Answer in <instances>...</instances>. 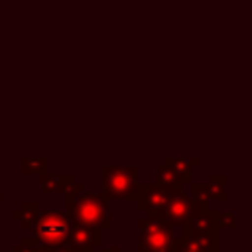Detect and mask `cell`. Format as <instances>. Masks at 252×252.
<instances>
[{
	"instance_id": "obj_4",
	"label": "cell",
	"mask_w": 252,
	"mask_h": 252,
	"mask_svg": "<svg viewBox=\"0 0 252 252\" xmlns=\"http://www.w3.org/2000/svg\"><path fill=\"white\" fill-rule=\"evenodd\" d=\"M102 187L108 199H116V201L136 199L138 193L136 169H104Z\"/></svg>"
},
{
	"instance_id": "obj_16",
	"label": "cell",
	"mask_w": 252,
	"mask_h": 252,
	"mask_svg": "<svg viewBox=\"0 0 252 252\" xmlns=\"http://www.w3.org/2000/svg\"><path fill=\"white\" fill-rule=\"evenodd\" d=\"M0 201H2V195H0Z\"/></svg>"
},
{
	"instance_id": "obj_1",
	"label": "cell",
	"mask_w": 252,
	"mask_h": 252,
	"mask_svg": "<svg viewBox=\"0 0 252 252\" xmlns=\"http://www.w3.org/2000/svg\"><path fill=\"white\" fill-rule=\"evenodd\" d=\"M67 215L73 220L98 230H106L112 224L106 199L102 195L85 193L81 185H75L71 191H67Z\"/></svg>"
},
{
	"instance_id": "obj_2",
	"label": "cell",
	"mask_w": 252,
	"mask_h": 252,
	"mask_svg": "<svg viewBox=\"0 0 252 252\" xmlns=\"http://www.w3.org/2000/svg\"><path fill=\"white\" fill-rule=\"evenodd\" d=\"M69 232H71V217L63 211H39L33 226H32V234L24 236L22 242L24 244H47L53 248H59L63 244H67L69 240Z\"/></svg>"
},
{
	"instance_id": "obj_3",
	"label": "cell",
	"mask_w": 252,
	"mask_h": 252,
	"mask_svg": "<svg viewBox=\"0 0 252 252\" xmlns=\"http://www.w3.org/2000/svg\"><path fill=\"white\" fill-rule=\"evenodd\" d=\"M138 228L140 238L136 252H175V226L158 217L156 213H148V219L138 220Z\"/></svg>"
},
{
	"instance_id": "obj_6",
	"label": "cell",
	"mask_w": 252,
	"mask_h": 252,
	"mask_svg": "<svg viewBox=\"0 0 252 252\" xmlns=\"http://www.w3.org/2000/svg\"><path fill=\"white\" fill-rule=\"evenodd\" d=\"M173 191H175L173 185H165V183H158V185H152V187H142L136 193L138 209L148 211V213H158L167 205Z\"/></svg>"
},
{
	"instance_id": "obj_5",
	"label": "cell",
	"mask_w": 252,
	"mask_h": 252,
	"mask_svg": "<svg viewBox=\"0 0 252 252\" xmlns=\"http://www.w3.org/2000/svg\"><path fill=\"white\" fill-rule=\"evenodd\" d=\"M158 217H161L163 220H167L169 224L177 226V224H187L191 215H193V201L179 189H175L167 201V205L156 213Z\"/></svg>"
},
{
	"instance_id": "obj_15",
	"label": "cell",
	"mask_w": 252,
	"mask_h": 252,
	"mask_svg": "<svg viewBox=\"0 0 252 252\" xmlns=\"http://www.w3.org/2000/svg\"><path fill=\"white\" fill-rule=\"evenodd\" d=\"M102 252H120V248L118 246H110V248H104Z\"/></svg>"
},
{
	"instance_id": "obj_7",
	"label": "cell",
	"mask_w": 252,
	"mask_h": 252,
	"mask_svg": "<svg viewBox=\"0 0 252 252\" xmlns=\"http://www.w3.org/2000/svg\"><path fill=\"white\" fill-rule=\"evenodd\" d=\"M67 244L77 246V248H89L94 250L96 246L102 244V230L87 226L83 222H77L71 219V232H69V240Z\"/></svg>"
},
{
	"instance_id": "obj_8",
	"label": "cell",
	"mask_w": 252,
	"mask_h": 252,
	"mask_svg": "<svg viewBox=\"0 0 252 252\" xmlns=\"http://www.w3.org/2000/svg\"><path fill=\"white\" fill-rule=\"evenodd\" d=\"M181 236L193 242L201 252H219V234L215 232H205V230H193L189 226H181Z\"/></svg>"
},
{
	"instance_id": "obj_11",
	"label": "cell",
	"mask_w": 252,
	"mask_h": 252,
	"mask_svg": "<svg viewBox=\"0 0 252 252\" xmlns=\"http://www.w3.org/2000/svg\"><path fill=\"white\" fill-rule=\"evenodd\" d=\"M219 224H220V228H224V226H228V228H236V219H234V215H232L230 211H226V213H219Z\"/></svg>"
},
{
	"instance_id": "obj_14",
	"label": "cell",
	"mask_w": 252,
	"mask_h": 252,
	"mask_svg": "<svg viewBox=\"0 0 252 252\" xmlns=\"http://www.w3.org/2000/svg\"><path fill=\"white\" fill-rule=\"evenodd\" d=\"M53 250H55L53 246H47V244H41V242L35 244V252H53Z\"/></svg>"
},
{
	"instance_id": "obj_10",
	"label": "cell",
	"mask_w": 252,
	"mask_h": 252,
	"mask_svg": "<svg viewBox=\"0 0 252 252\" xmlns=\"http://www.w3.org/2000/svg\"><path fill=\"white\" fill-rule=\"evenodd\" d=\"M175 252H201L193 242H189L187 238L183 236H177V246H175Z\"/></svg>"
},
{
	"instance_id": "obj_13",
	"label": "cell",
	"mask_w": 252,
	"mask_h": 252,
	"mask_svg": "<svg viewBox=\"0 0 252 252\" xmlns=\"http://www.w3.org/2000/svg\"><path fill=\"white\" fill-rule=\"evenodd\" d=\"M12 252H35V244H24V242H20V244L12 246Z\"/></svg>"
},
{
	"instance_id": "obj_12",
	"label": "cell",
	"mask_w": 252,
	"mask_h": 252,
	"mask_svg": "<svg viewBox=\"0 0 252 252\" xmlns=\"http://www.w3.org/2000/svg\"><path fill=\"white\" fill-rule=\"evenodd\" d=\"M53 252H93L89 248H77V246H71V244H63L59 248H55Z\"/></svg>"
},
{
	"instance_id": "obj_9",
	"label": "cell",
	"mask_w": 252,
	"mask_h": 252,
	"mask_svg": "<svg viewBox=\"0 0 252 252\" xmlns=\"http://www.w3.org/2000/svg\"><path fill=\"white\" fill-rule=\"evenodd\" d=\"M37 215H39V209H37L35 203H22V207H20L18 211H14L12 217H14V220H18V222L22 224V228L32 230V226H33Z\"/></svg>"
}]
</instances>
